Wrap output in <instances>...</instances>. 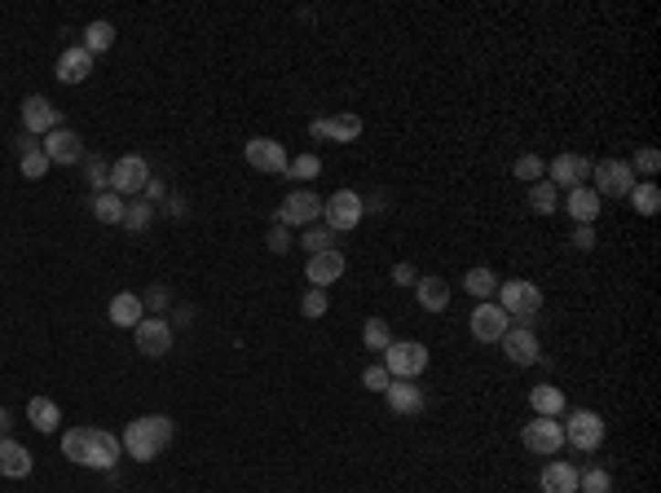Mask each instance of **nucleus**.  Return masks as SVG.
Instances as JSON below:
<instances>
[{
	"label": "nucleus",
	"mask_w": 661,
	"mask_h": 493,
	"mask_svg": "<svg viewBox=\"0 0 661 493\" xmlns=\"http://www.w3.org/2000/svg\"><path fill=\"white\" fill-rule=\"evenodd\" d=\"M31 467H36L31 449L23 441H14V436H0V476L5 480H26Z\"/></svg>",
	"instance_id": "aec40b11"
},
{
	"label": "nucleus",
	"mask_w": 661,
	"mask_h": 493,
	"mask_svg": "<svg viewBox=\"0 0 661 493\" xmlns=\"http://www.w3.org/2000/svg\"><path fill=\"white\" fill-rule=\"evenodd\" d=\"M84 168H89V185H93V194H106V190H110V168H106L102 159H84Z\"/></svg>",
	"instance_id": "a19ab883"
},
{
	"label": "nucleus",
	"mask_w": 661,
	"mask_h": 493,
	"mask_svg": "<svg viewBox=\"0 0 661 493\" xmlns=\"http://www.w3.org/2000/svg\"><path fill=\"white\" fill-rule=\"evenodd\" d=\"M305 278L313 282V287H318V291H327L330 282H340V278H344V251H340V246H330V251H318V256H309Z\"/></svg>",
	"instance_id": "a211bd4d"
},
{
	"label": "nucleus",
	"mask_w": 661,
	"mask_h": 493,
	"mask_svg": "<svg viewBox=\"0 0 661 493\" xmlns=\"http://www.w3.org/2000/svg\"><path fill=\"white\" fill-rule=\"evenodd\" d=\"M626 198L635 203L639 216H657V212H661V190H657V181H635V190H631Z\"/></svg>",
	"instance_id": "7c9ffc66"
},
{
	"label": "nucleus",
	"mask_w": 661,
	"mask_h": 493,
	"mask_svg": "<svg viewBox=\"0 0 661 493\" xmlns=\"http://www.w3.org/2000/svg\"><path fill=\"white\" fill-rule=\"evenodd\" d=\"M511 176H516V181H525V185H538V181L547 176V163H542L538 154H520V159H516V168H511Z\"/></svg>",
	"instance_id": "e433bc0d"
},
{
	"label": "nucleus",
	"mask_w": 661,
	"mask_h": 493,
	"mask_svg": "<svg viewBox=\"0 0 661 493\" xmlns=\"http://www.w3.org/2000/svg\"><path fill=\"white\" fill-rule=\"evenodd\" d=\"M243 154H247V163H252L256 173H269V176L287 173V163H291V154H287L282 142H274V137H252V142L243 146Z\"/></svg>",
	"instance_id": "ddd939ff"
},
{
	"label": "nucleus",
	"mask_w": 661,
	"mask_h": 493,
	"mask_svg": "<svg viewBox=\"0 0 661 493\" xmlns=\"http://www.w3.org/2000/svg\"><path fill=\"white\" fill-rule=\"evenodd\" d=\"M586 176H591V159H586V154H560V159L547 163V181H551L556 190H564V194L586 185Z\"/></svg>",
	"instance_id": "4468645a"
},
{
	"label": "nucleus",
	"mask_w": 661,
	"mask_h": 493,
	"mask_svg": "<svg viewBox=\"0 0 661 493\" xmlns=\"http://www.w3.org/2000/svg\"><path fill=\"white\" fill-rule=\"evenodd\" d=\"M309 132L322 137V142H335V146H349V142L362 137V120L357 115H318L309 123Z\"/></svg>",
	"instance_id": "f3484780"
},
{
	"label": "nucleus",
	"mask_w": 661,
	"mask_h": 493,
	"mask_svg": "<svg viewBox=\"0 0 661 493\" xmlns=\"http://www.w3.org/2000/svg\"><path fill=\"white\" fill-rule=\"evenodd\" d=\"M538 489L542 493H578V467L573 463H547L538 471Z\"/></svg>",
	"instance_id": "b1692460"
},
{
	"label": "nucleus",
	"mask_w": 661,
	"mask_h": 493,
	"mask_svg": "<svg viewBox=\"0 0 661 493\" xmlns=\"http://www.w3.org/2000/svg\"><path fill=\"white\" fill-rule=\"evenodd\" d=\"M388 278H393V287H414V282H419V269H414L410 260H402V265H393Z\"/></svg>",
	"instance_id": "49530a36"
},
{
	"label": "nucleus",
	"mask_w": 661,
	"mask_h": 493,
	"mask_svg": "<svg viewBox=\"0 0 661 493\" xmlns=\"http://www.w3.org/2000/svg\"><path fill=\"white\" fill-rule=\"evenodd\" d=\"M591 176H595L591 190L600 198H626L635 190V173L626 159H600V163H591Z\"/></svg>",
	"instance_id": "6e6552de"
},
{
	"label": "nucleus",
	"mask_w": 661,
	"mask_h": 493,
	"mask_svg": "<svg viewBox=\"0 0 661 493\" xmlns=\"http://www.w3.org/2000/svg\"><path fill=\"white\" fill-rule=\"evenodd\" d=\"M414 299H419L428 313H446V304H450V282L436 278V273H428V278L414 282Z\"/></svg>",
	"instance_id": "393cba45"
},
{
	"label": "nucleus",
	"mask_w": 661,
	"mask_h": 493,
	"mask_svg": "<svg viewBox=\"0 0 661 493\" xmlns=\"http://www.w3.org/2000/svg\"><path fill=\"white\" fill-rule=\"evenodd\" d=\"M388 383H393V374L383 366H366L362 370V388H371V393H388Z\"/></svg>",
	"instance_id": "c03bdc74"
},
{
	"label": "nucleus",
	"mask_w": 661,
	"mask_h": 493,
	"mask_svg": "<svg viewBox=\"0 0 661 493\" xmlns=\"http://www.w3.org/2000/svg\"><path fill=\"white\" fill-rule=\"evenodd\" d=\"M9 427H14V414H9V410L0 405V436H9Z\"/></svg>",
	"instance_id": "603ef678"
},
{
	"label": "nucleus",
	"mask_w": 661,
	"mask_h": 493,
	"mask_svg": "<svg viewBox=\"0 0 661 493\" xmlns=\"http://www.w3.org/2000/svg\"><path fill=\"white\" fill-rule=\"evenodd\" d=\"M530 410L538 419H560L564 414V393L556 383H538V388H530Z\"/></svg>",
	"instance_id": "bb28decb"
},
{
	"label": "nucleus",
	"mask_w": 661,
	"mask_h": 493,
	"mask_svg": "<svg viewBox=\"0 0 661 493\" xmlns=\"http://www.w3.org/2000/svg\"><path fill=\"white\" fill-rule=\"evenodd\" d=\"M282 176L305 185V181H313V176H322V159H318V154H296V159L287 163V173H282Z\"/></svg>",
	"instance_id": "72a5a7b5"
},
{
	"label": "nucleus",
	"mask_w": 661,
	"mask_h": 493,
	"mask_svg": "<svg viewBox=\"0 0 661 493\" xmlns=\"http://www.w3.org/2000/svg\"><path fill=\"white\" fill-rule=\"evenodd\" d=\"M494 304H498L511 321H530V318H538V309H542V291H538L530 278H508V282H498Z\"/></svg>",
	"instance_id": "7ed1b4c3"
},
{
	"label": "nucleus",
	"mask_w": 661,
	"mask_h": 493,
	"mask_svg": "<svg viewBox=\"0 0 661 493\" xmlns=\"http://www.w3.org/2000/svg\"><path fill=\"white\" fill-rule=\"evenodd\" d=\"M26 419H31L36 432H58L62 410H58V401H49V396H31V401H26Z\"/></svg>",
	"instance_id": "cd10ccee"
},
{
	"label": "nucleus",
	"mask_w": 661,
	"mask_h": 493,
	"mask_svg": "<svg viewBox=\"0 0 661 493\" xmlns=\"http://www.w3.org/2000/svg\"><path fill=\"white\" fill-rule=\"evenodd\" d=\"M265 246H269V251H287V246H291V234H287V229H282V225H274V229H269V238H265Z\"/></svg>",
	"instance_id": "09e8293b"
},
{
	"label": "nucleus",
	"mask_w": 661,
	"mask_h": 493,
	"mask_svg": "<svg viewBox=\"0 0 661 493\" xmlns=\"http://www.w3.org/2000/svg\"><path fill=\"white\" fill-rule=\"evenodd\" d=\"M318 216H322V198L300 185V190H291V194L282 198V207L274 212V225H282V229H305V225H318Z\"/></svg>",
	"instance_id": "0eeeda50"
},
{
	"label": "nucleus",
	"mask_w": 661,
	"mask_h": 493,
	"mask_svg": "<svg viewBox=\"0 0 661 493\" xmlns=\"http://www.w3.org/2000/svg\"><path fill=\"white\" fill-rule=\"evenodd\" d=\"M146 318V304L142 296H132V291H120V296L110 299V321L120 326V330H137V321Z\"/></svg>",
	"instance_id": "a878e982"
},
{
	"label": "nucleus",
	"mask_w": 661,
	"mask_h": 493,
	"mask_svg": "<svg viewBox=\"0 0 661 493\" xmlns=\"http://www.w3.org/2000/svg\"><path fill=\"white\" fill-rule=\"evenodd\" d=\"M62 454H67L76 467L110 471L115 463H120L124 445H120L115 432H106V427H71V432L62 436Z\"/></svg>",
	"instance_id": "f257e3e1"
},
{
	"label": "nucleus",
	"mask_w": 661,
	"mask_h": 493,
	"mask_svg": "<svg viewBox=\"0 0 661 493\" xmlns=\"http://www.w3.org/2000/svg\"><path fill=\"white\" fill-rule=\"evenodd\" d=\"M503 344V352H508L511 366H538L542 362V348H538V335L530 330V326H511L508 335L498 340Z\"/></svg>",
	"instance_id": "dca6fc26"
},
{
	"label": "nucleus",
	"mask_w": 661,
	"mask_h": 493,
	"mask_svg": "<svg viewBox=\"0 0 661 493\" xmlns=\"http://www.w3.org/2000/svg\"><path fill=\"white\" fill-rule=\"evenodd\" d=\"M327 309H330L327 291H318V287H309V291H305V299H300V313H305V318H327Z\"/></svg>",
	"instance_id": "ea45409f"
},
{
	"label": "nucleus",
	"mask_w": 661,
	"mask_h": 493,
	"mask_svg": "<svg viewBox=\"0 0 661 493\" xmlns=\"http://www.w3.org/2000/svg\"><path fill=\"white\" fill-rule=\"evenodd\" d=\"M366 216V198L353 194V190H335L330 198H322V225L335 229V234H349L357 229Z\"/></svg>",
	"instance_id": "20e7f679"
},
{
	"label": "nucleus",
	"mask_w": 661,
	"mask_h": 493,
	"mask_svg": "<svg viewBox=\"0 0 661 493\" xmlns=\"http://www.w3.org/2000/svg\"><path fill=\"white\" fill-rule=\"evenodd\" d=\"M560 427H564V445H573L578 454H595L604 445V419L595 410H573Z\"/></svg>",
	"instance_id": "423d86ee"
},
{
	"label": "nucleus",
	"mask_w": 661,
	"mask_h": 493,
	"mask_svg": "<svg viewBox=\"0 0 661 493\" xmlns=\"http://www.w3.org/2000/svg\"><path fill=\"white\" fill-rule=\"evenodd\" d=\"M177 436V423L168 419V414H142V419H132L124 427V436L120 445L128 449V458H137V463H154L168 445Z\"/></svg>",
	"instance_id": "f03ea898"
},
{
	"label": "nucleus",
	"mask_w": 661,
	"mask_h": 493,
	"mask_svg": "<svg viewBox=\"0 0 661 493\" xmlns=\"http://www.w3.org/2000/svg\"><path fill=\"white\" fill-rule=\"evenodd\" d=\"M467 326H472V340H481V344H498L503 335H508L516 321L494 304V299H481L477 309H472V318H467Z\"/></svg>",
	"instance_id": "1a4fd4ad"
},
{
	"label": "nucleus",
	"mask_w": 661,
	"mask_h": 493,
	"mask_svg": "<svg viewBox=\"0 0 661 493\" xmlns=\"http://www.w3.org/2000/svg\"><path fill=\"white\" fill-rule=\"evenodd\" d=\"M132 340H137V352H142V357H163V352H173V321L142 318L137 330H132Z\"/></svg>",
	"instance_id": "f8f14e48"
},
{
	"label": "nucleus",
	"mask_w": 661,
	"mask_h": 493,
	"mask_svg": "<svg viewBox=\"0 0 661 493\" xmlns=\"http://www.w3.org/2000/svg\"><path fill=\"white\" fill-rule=\"evenodd\" d=\"M657 168H661V154L653 146H644L635 154V163H631V173H639V176H657Z\"/></svg>",
	"instance_id": "37998d69"
},
{
	"label": "nucleus",
	"mask_w": 661,
	"mask_h": 493,
	"mask_svg": "<svg viewBox=\"0 0 661 493\" xmlns=\"http://www.w3.org/2000/svg\"><path fill=\"white\" fill-rule=\"evenodd\" d=\"M53 128H62V115H58V106L49 98H23V132L31 137H49Z\"/></svg>",
	"instance_id": "2eb2a0df"
},
{
	"label": "nucleus",
	"mask_w": 661,
	"mask_h": 493,
	"mask_svg": "<svg viewBox=\"0 0 661 493\" xmlns=\"http://www.w3.org/2000/svg\"><path fill=\"white\" fill-rule=\"evenodd\" d=\"M498 282H503V278H498L494 269H485V265H477V269L463 273V291H467V296H477V299H494V296H498Z\"/></svg>",
	"instance_id": "c85d7f7f"
},
{
	"label": "nucleus",
	"mask_w": 661,
	"mask_h": 493,
	"mask_svg": "<svg viewBox=\"0 0 661 493\" xmlns=\"http://www.w3.org/2000/svg\"><path fill=\"white\" fill-rule=\"evenodd\" d=\"M89 71H93V53L84 49V45H71V49L58 58V67H53V75H58L62 84H84Z\"/></svg>",
	"instance_id": "412c9836"
},
{
	"label": "nucleus",
	"mask_w": 661,
	"mask_h": 493,
	"mask_svg": "<svg viewBox=\"0 0 661 493\" xmlns=\"http://www.w3.org/2000/svg\"><path fill=\"white\" fill-rule=\"evenodd\" d=\"M300 246H309V256L330 251V246H335V229H327V225H305V238H300Z\"/></svg>",
	"instance_id": "4c0bfd02"
},
{
	"label": "nucleus",
	"mask_w": 661,
	"mask_h": 493,
	"mask_svg": "<svg viewBox=\"0 0 661 493\" xmlns=\"http://www.w3.org/2000/svg\"><path fill=\"white\" fill-rule=\"evenodd\" d=\"M564 212L573 216V225H595L600 221V194L591 185H578L564 194Z\"/></svg>",
	"instance_id": "4be33fe9"
},
{
	"label": "nucleus",
	"mask_w": 661,
	"mask_h": 493,
	"mask_svg": "<svg viewBox=\"0 0 661 493\" xmlns=\"http://www.w3.org/2000/svg\"><path fill=\"white\" fill-rule=\"evenodd\" d=\"M14 150H18V159H26V154H36V150H40V137H31V132H18V137H14Z\"/></svg>",
	"instance_id": "8fccbe9b"
},
{
	"label": "nucleus",
	"mask_w": 661,
	"mask_h": 493,
	"mask_svg": "<svg viewBox=\"0 0 661 493\" xmlns=\"http://www.w3.org/2000/svg\"><path fill=\"white\" fill-rule=\"evenodd\" d=\"M142 194H146V203H151V207H154V203H159V198L168 194V190H163V181H154V176H151V181H146V190H142Z\"/></svg>",
	"instance_id": "3c124183"
},
{
	"label": "nucleus",
	"mask_w": 661,
	"mask_h": 493,
	"mask_svg": "<svg viewBox=\"0 0 661 493\" xmlns=\"http://www.w3.org/2000/svg\"><path fill=\"white\" fill-rule=\"evenodd\" d=\"M380 357H383L380 366L388 370L393 379H414V374H424V370H428V348L414 344V340H393Z\"/></svg>",
	"instance_id": "39448f33"
},
{
	"label": "nucleus",
	"mask_w": 661,
	"mask_h": 493,
	"mask_svg": "<svg viewBox=\"0 0 661 493\" xmlns=\"http://www.w3.org/2000/svg\"><path fill=\"white\" fill-rule=\"evenodd\" d=\"M520 441H525V449H530V454L551 458V454H560V449H564V427H560V419H538V414H534V423H525Z\"/></svg>",
	"instance_id": "9b49d317"
},
{
	"label": "nucleus",
	"mask_w": 661,
	"mask_h": 493,
	"mask_svg": "<svg viewBox=\"0 0 661 493\" xmlns=\"http://www.w3.org/2000/svg\"><path fill=\"white\" fill-rule=\"evenodd\" d=\"M530 212H538V216H556L560 212V190L542 176L538 185H530Z\"/></svg>",
	"instance_id": "c756f323"
},
{
	"label": "nucleus",
	"mask_w": 661,
	"mask_h": 493,
	"mask_svg": "<svg viewBox=\"0 0 661 493\" xmlns=\"http://www.w3.org/2000/svg\"><path fill=\"white\" fill-rule=\"evenodd\" d=\"M40 150L49 154V163H67V168H71V163H84V142H79L71 128H53L49 137L40 142Z\"/></svg>",
	"instance_id": "6ab92c4d"
},
{
	"label": "nucleus",
	"mask_w": 661,
	"mask_h": 493,
	"mask_svg": "<svg viewBox=\"0 0 661 493\" xmlns=\"http://www.w3.org/2000/svg\"><path fill=\"white\" fill-rule=\"evenodd\" d=\"M93 216L102 225H120L124 221V198L110 194V190H106V194H93Z\"/></svg>",
	"instance_id": "473e14b6"
},
{
	"label": "nucleus",
	"mask_w": 661,
	"mask_h": 493,
	"mask_svg": "<svg viewBox=\"0 0 661 493\" xmlns=\"http://www.w3.org/2000/svg\"><path fill=\"white\" fill-rule=\"evenodd\" d=\"M362 344L371 348V352H383V348L393 344V330H388V321L383 318H371L362 326Z\"/></svg>",
	"instance_id": "f704fd0d"
},
{
	"label": "nucleus",
	"mask_w": 661,
	"mask_h": 493,
	"mask_svg": "<svg viewBox=\"0 0 661 493\" xmlns=\"http://www.w3.org/2000/svg\"><path fill=\"white\" fill-rule=\"evenodd\" d=\"M18 168H23L26 181H40V176L49 173V154H45V150H36V154H26V159H18Z\"/></svg>",
	"instance_id": "79ce46f5"
},
{
	"label": "nucleus",
	"mask_w": 661,
	"mask_h": 493,
	"mask_svg": "<svg viewBox=\"0 0 661 493\" xmlns=\"http://www.w3.org/2000/svg\"><path fill=\"white\" fill-rule=\"evenodd\" d=\"M146 181H151V163H146L142 154H124V159L110 163V194H120V198L142 194Z\"/></svg>",
	"instance_id": "9d476101"
},
{
	"label": "nucleus",
	"mask_w": 661,
	"mask_h": 493,
	"mask_svg": "<svg viewBox=\"0 0 661 493\" xmlns=\"http://www.w3.org/2000/svg\"><path fill=\"white\" fill-rule=\"evenodd\" d=\"M142 304H146L151 313H163V309L173 304V291H168V287H151V291H146V299H142ZM151 313H146V318H151Z\"/></svg>",
	"instance_id": "a18cd8bd"
},
{
	"label": "nucleus",
	"mask_w": 661,
	"mask_h": 493,
	"mask_svg": "<svg viewBox=\"0 0 661 493\" xmlns=\"http://www.w3.org/2000/svg\"><path fill=\"white\" fill-rule=\"evenodd\" d=\"M110 45H115V26L106 23V18H98V23L84 26V49L93 53V58H98V53H106Z\"/></svg>",
	"instance_id": "2f4dec72"
},
{
	"label": "nucleus",
	"mask_w": 661,
	"mask_h": 493,
	"mask_svg": "<svg viewBox=\"0 0 661 493\" xmlns=\"http://www.w3.org/2000/svg\"><path fill=\"white\" fill-rule=\"evenodd\" d=\"M383 396H388L393 414H419L424 410V388H414V379H393Z\"/></svg>",
	"instance_id": "5701e85b"
},
{
	"label": "nucleus",
	"mask_w": 661,
	"mask_h": 493,
	"mask_svg": "<svg viewBox=\"0 0 661 493\" xmlns=\"http://www.w3.org/2000/svg\"><path fill=\"white\" fill-rule=\"evenodd\" d=\"M154 221V207L151 203H146V198H137V203H124V229H132V234H142V229H146V225Z\"/></svg>",
	"instance_id": "c9c22d12"
},
{
	"label": "nucleus",
	"mask_w": 661,
	"mask_h": 493,
	"mask_svg": "<svg viewBox=\"0 0 661 493\" xmlns=\"http://www.w3.org/2000/svg\"><path fill=\"white\" fill-rule=\"evenodd\" d=\"M573 246H578V251H591V246H595V225H573Z\"/></svg>",
	"instance_id": "de8ad7c7"
},
{
	"label": "nucleus",
	"mask_w": 661,
	"mask_h": 493,
	"mask_svg": "<svg viewBox=\"0 0 661 493\" xmlns=\"http://www.w3.org/2000/svg\"><path fill=\"white\" fill-rule=\"evenodd\" d=\"M609 489H613V476L604 467L578 471V493H609Z\"/></svg>",
	"instance_id": "58836bf2"
}]
</instances>
